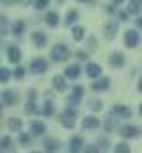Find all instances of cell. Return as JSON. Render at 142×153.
Returning <instances> with one entry per match:
<instances>
[{"instance_id":"8d00e7d4","label":"cell","mask_w":142,"mask_h":153,"mask_svg":"<svg viewBox=\"0 0 142 153\" xmlns=\"http://www.w3.org/2000/svg\"><path fill=\"white\" fill-rule=\"evenodd\" d=\"M84 153H100V148L94 146V144H89V146L84 148Z\"/></svg>"},{"instance_id":"8fae6325","label":"cell","mask_w":142,"mask_h":153,"mask_svg":"<svg viewBox=\"0 0 142 153\" xmlns=\"http://www.w3.org/2000/svg\"><path fill=\"white\" fill-rule=\"evenodd\" d=\"M100 125H101V121H100L96 116H87V117H84V121H82V126H84L85 130H96Z\"/></svg>"},{"instance_id":"d4e9b609","label":"cell","mask_w":142,"mask_h":153,"mask_svg":"<svg viewBox=\"0 0 142 153\" xmlns=\"http://www.w3.org/2000/svg\"><path fill=\"white\" fill-rule=\"evenodd\" d=\"M115 125H117V119H115V116L114 114H110V116H106V119H105V130L106 132H112L114 128H115Z\"/></svg>"},{"instance_id":"44dd1931","label":"cell","mask_w":142,"mask_h":153,"mask_svg":"<svg viewBox=\"0 0 142 153\" xmlns=\"http://www.w3.org/2000/svg\"><path fill=\"white\" fill-rule=\"evenodd\" d=\"M44 148H46V153H57L61 148V143L57 139H44Z\"/></svg>"},{"instance_id":"f546056e","label":"cell","mask_w":142,"mask_h":153,"mask_svg":"<svg viewBox=\"0 0 142 153\" xmlns=\"http://www.w3.org/2000/svg\"><path fill=\"white\" fill-rule=\"evenodd\" d=\"M11 78V71L9 68H0V84H5Z\"/></svg>"},{"instance_id":"ee69618b","label":"cell","mask_w":142,"mask_h":153,"mask_svg":"<svg viewBox=\"0 0 142 153\" xmlns=\"http://www.w3.org/2000/svg\"><path fill=\"white\" fill-rule=\"evenodd\" d=\"M137 87H139V91L142 93V76L139 78V84H137Z\"/></svg>"},{"instance_id":"f35d334b","label":"cell","mask_w":142,"mask_h":153,"mask_svg":"<svg viewBox=\"0 0 142 153\" xmlns=\"http://www.w3.org/2000/svg\"><path fill=\"white\" fill-rule=\"evenodd\" d=\"M119 20L128 22V11H121V13H119Z\"/></svg>"},{"instance_id":"d590c367","label":"cell","mask_w":142,"mask_h":153,"mask_svg":"<svg viewBox=\"0 0 142 153\" xmlns=\"http://www.w3.org/2000/svg\"><path fill=\"white\" fill-rule=\"evenodd\" d=\"M13 75H14V78H23V76H25V68L18 66V68L14 70V73H13Z\"/></svg>"},{"instance_id":"1f68e13d","label":"cell","mask_w":142,"mask_h":153,"mask_svg":"<svg viewBox=\"0 0 142 153\" xmlns=\"http://www.w3.org/2000/svg\"><path fill=\"white\" fill-rule=\"evenodd\" d=\"M53 111H55V109H53V103H52V102H46V103H44V107H43V114L48 117V116L53 114Z\"/></svg>"},{"instance_id":"e575fe53","label":"cell","mask_w":142,"mask_h":153,"mask_svg":"<svg viewBox=\"0 0 142 153\" xmlns=\"http://www.w3.org/2000/svg\"><path fill=\"white\" fill-rule=\"evenodd\" d=\"M25 112H27V114H34V112H37V107H36L34 102H29V103H27V107H25Z\"/></svg>"},{"instance_id":"e0dca14e","label":"cell","mask_w":142,"mask_h":153,"mask_svg":"<svg viewBox=\"0 0 142 153\" xmlns=\"http://www.w3.org/2000/svg\"><path fill=\"white\" fill-rule=\"evenodd\" d=\"M112 114L117 116V117H124V119H128V117H132V111H130L126 105H114Z\"/></svg>"},{"instance_id":"277c9868","label":"cell","mask_w":142,"mask_h":153,"mask_svg":"<svg viewBox=\"0 0 142 153\" xmlns=\"http://www.w3.org/2000/svg\"><path fill=\"white\" fill-rule=\"evenodd\" d=\"M139 43H141V36H139V32L135 29H130V30L124 32V45L128 48H135Z\"/></svg>"},{"instance_id":"7402d4cb","label":"cell","mask_w":142,"mask_h":153,"mask_svg":"<svg viewBox=\"0 0 142 153\" xmlns=\"http://www.w3.org/2000/svg\"><path fill=\"white\" fill-rule=\"evenodd\" d=\"M46 23L50 25V27H57L59 25V13H55V11H50V13H46Z\"/></svg>"},{"instance_id":"d6986e66","label":"cell","mask_w":142,"mask_h":153,"mask_svg":"<svg viewBox=\"0 0 142 153\" xmlns=\"http://www.w3.org/2000/svg\"><path fill=\"white\" fill-rule=\"evenodd\" d=\"M87 75L91 76V78H100L101 76V66L100 64H96V62H89L87 64Z\"/></svg>"},{"instance_id":"f1b7e54d","label":"cell","mask_w":142,"mask_h":153,"mask_svg":"<svg viewBox=\"0 0 142 153\" xmlns=\"http://www.w3.org/2000/svg\"><path fill=\"white\" fill-rule=\"evenodd\" d=\"M23 30H25V23H23V22H16V23L13 25V34H14V36H21Z\"/></svg>"},{"instance_id":"ac0fdd59","label":"cell","mask_w":142,"mask_h":153,"mask_svg":"<svg viewBox=\"0 0 142 153\" xmlns=\"http://www.w3.org/2000/svg\"><path fill=\"white\" fill-rule=\"evenodd\" d=\"M84 150V139L82 137H73L70 141V153H80Z\"/></svg>"},{"instance_id":"83f0119b","label":"cell","mask_w":142,"mask_h":153,"mask_svg":"<svg viewBox=\"0 0 142 153\" xmlns=\"http://www.w3.org/2000/svg\"><path fill=\"white\" fill-rule=\"evenodd\" d=\"M89 109L94 111V112H100V111L103 109V102H101V100H94V98H91V100H89Z\"/></svg>"},{"instance_id":"8992f818","label":"cell","mask_w":142,"mask_h":153,"mask_svg":"<svg viewBox=\"0 0 142 153\" xmlns=\"http://www.w3.org/2000/svg\"><path fill=\"white\" fill-rule=\"evenodd\" d=\"M2 102H4L5 105H9V107H14V105L18 103V93H16L14 89H5V91H2Z\"/></svg>"},{"instance_id":"2e32d148","label":"cell","mask_w":142,"mask_h":153,"mask_svg":"<svg viewBox=\"0 0 142 153\" xmlns=\"http://www.w3.org/2000/svg\"><path fill=\"white\" fill-rule=\"evenodd\" d=\"M46 41H48V38H46V34H44V32H41V30H36V32H32V43H34L37 48L46 46Z\"/></svg>"},{"instance_id":"7a4b0ae2","label":"cell","mask_w":142,"mask_h":153,"mask_svg":"<svg viewBox=\"0 0 142 153\" xmlns=\"http://www.w3.org/2000/svg\"><path fill=\"white\" fill-rule=\"evenodd\" d=\"M50 57H52V61H55V62H62V61H66V59L70 57V48H68L66 45H62V43H57L55 46H52Z\"/></svg>"},{"instance_id":"4316f807","label":"cell","mask_w":142,"mask_h":153,"mask_svg":"<svg viewBox=\"0 0 142 153\" xmlns=\"http://www.w3.org/2000/svg\"><path fill=\"white\" fill-rule=\"evenodd\" d=\"M141 9H142V0H130L128 13H133V14H137Z\"/></svg>"},{"instance_id":"484cf974","label":"cell","mask_w":142,"mask_h":153,"mask_svg":"<svg viewBox=\"0 0 142 153\" xmlns=\"http://www.w3.org/2000/svg\"><path fill=\"white\" fill-rule=\"evenodd\" d=\"M76 20H78V13L75 9H71V11H68V14L64 18V25H73Z\"/></svg>"},{"instance_id":"74e56055","label":"cell","mask_w":142,"mask_h":153,"mask_svg":"<svg viewBox=\"0 0 142 153\" xmlns=\"http://www.w3.org/2000/svg\"><path fill=\"white\" fill-rule=\"evenodd\" d=\"M20 143L21 144H30V135L29 134H20Z\"/></svg>"},{"instance_id":"7dc6e473","label":"cell","mask_w":142,"mask_h":153,"mask_svg":"<svg viewBox=\"0 0 142 153\" xmlns=\"http://www.w3.org/2000/svg\"><path fill=\"white\" fill-rule=\"evenodd\" d=\"M80 2H91V0H80Z\"/></svg>"},{"instance_id":"681fc988","label":"cell","mask_w":142,"mask_h":153,"mask_svg":"<svg viewBox=\"0 0 142 153\" xmlns=\"http://www.w3.org/2000/svg\"><path fill=\"white\" fill-rule=\"evenodd\" d=\"M32 153H43V152H32Z\"/></svg>"},{"instance_id":"ffe728a7","label":"cell","mask_w":142,"mask_h":153,"mask_svg":"<svg viewBox=\"0 0 142 153\" xmlns=\"http://www.w3.org/2000/svg\"><path fill=\"white\" fill-rule=\"evenodd\" d=\"M80 73H82V70H80V66H78V64L68 66V68H66V71H64L66 78H70V80H76V78L80 76Z\"/></svg>"},{"instance_id":"ba28073f","label":"cell","mask_w":142,"mask_h":153,"mask_svg":"<svg viewBox=\"0 0 142 153\" xmlns=\"http://www.w3.org/2000/svg\"><path fill=\"white\" fill-rule=\"evenodd\" d=\"M91 87H92V91H105V89L110 87V78L108 76H100V78L92 80Z\"/></svg>"},{"instance_id":"9c48e42d","label":"cell","mask_w":142,"mask_h":153,"mask_svg":"<svg viewBox=\"0 0 142 153\" xmlns=\"http://www.w3.org/2000/svg\"><path fill=\"white\" fill-rule=\"evenodd\" d=\"M108 62H110L114 68H121V66H124V62H126V57L123 55V52H114V53H110V57H108Z\"/></svg>"},{"instance_id":"3957f363","label":"cell","mask_w":142,"mask_h":153,"mask_svg":"<svg viewBox=\"0 0 142 153\" xmlns=\"http://www.w3.org/2000/svg\"><path fill=\"white\" fill-rule=\"evenodd\" d=\"M119 135L124 139H135L141 135V126H133V125H123L119 128Z\"/></svg>"},{"instance_id":"60d3db41","label":"cell","mask_w":142,"mask_h":153,"mask_svg":"<svg viewBox=\"0 0 142 153\" xmlns=\"http://www.w3.org/2000/svg\"><path fill=\"white\" fill-rule=\"evenodd\" d=\"M0 27H2V32H5V18L0 14Z\"/></svg>"},{"instance_id":"4fadbf2b","label":"cell","mask_w":142,"mask_h":153,"mask_svg":"<svg viewBox=\"0 0 142 153\" xmlns=\"http://www.w3.org/2000/svg\"><path fill=\"white\" fill-rule=\"evenodd\" d=\"M53 87L59 93H66L68 91V80H66V76H62V75L53 76Z\"/></svg>"},{"instance_id":"c3c4849f","label":"cell","mask_w":142,"mask_h":153,"mask_svg":"<svg viewBox=\"0 0 142 153\" xmlns=\"http://www.w3.org/2000/svg\"><path fill=\"white\" fill-rule=\"evenodd\" d=\"M0 114H2V105H0Z\"/></svg>"},{"instance_id":"d6a6232c","label":"cell","mask_w":142,"mask_h":153,"mask_svg":"<svg viewBox=\"0 0 142 153\" xmlns=\"http://www.w3.org/2000/svg\"><path fill=\"white\" fill-rule=\"evenodd\" d=\"M48 4H50V0H36V2H34V7L41 11V9H44Z\"/></svg>"},{"instance_id":"f6af8a7d","label":"cell","mask_w":142,"mask_h":153,"mask_svg":"<svg viewBox=\"0 0 142 153\" xmlns=\"http://www.w3.org/2000/svg\"><path fill=\"white\" fill-rule=\"evenodd\" d=\"M123 2H124V0H112V4H115V5H121Z\"/></svg>"},{"instance_id":"52a82bcc","label":"cell","mask_w":142,"mask_h":153,"mask_svg":"<svg viewBox=\"0 0 142 153\" xmlns=\"http://www.w3.org/2000/svg\"><path fill=\"white\" fill-rule=\"evenodd\" d=\"M117 30H119V23L114 22V20H108L103 25V34H105L106 39H114L115 34H117Z\"/></svg>"},{"instance_id":"bcb514c9","label":"cell","mask_w":142,"mask_h":153,"mask_svg":"<svg viewBox=\"0 0 142 153\" xmlns=\"http://www.w3.org/2000/svg\"><path fill=\"white\" fill-rule=\"evenodd\" d=\"M139 112H141V116H142V103H141V107H139Z\"/></svg>"},{"instance_id":"7bdbcfd3","label":"cell","mask_w":142,"mask_h":153,"mask_svg":"<svg viewBox=\"0 0 142 153\" xmlns=\"http://www.w3.org/2000/svg\"><path fill=\"white\" fill-rule=\"evenodd\" d=\"M76 55H78V59H87V53L85 52H78Z\"/></svg>"},{"instance_id":"f907efd6","label":"cell","mask_w":142,"mask_h":153,"mask_svg":"<svg viewBox=\"0 0 142 153\" xmlns=\"http://www.w3.org/2000/svg\"><path fill=\"white\" fill-rule=\"evenodd\" d=\"M59 2H62V0H59Z\"/></svg>"},{"instance_id":"cb8c5ba5","label":"cell","mask_w":142,"mask_h":153,"mask_svg":"<svg viewBox=\"0 0 142 153\" xmlns=\"http://www.w3.org/2000/svg\"><path fill=\"white\" fill-rule=\"evenodd\" d=\"M7 126H9L11 132H20V130H21V119H18V117H11V119L7 121Z\"/></svg>"},{"instance_id":"30bf717a","label":"cell","mask_w":142,"mask_h":153,"mask_svg":"<svg viewBox=\"0 0 142 153\" xmlns=\"http://www.w3.org/2000/svg\"><path fill=\"white\" fill-rule=\"evenodd\" d=\"M0 152L2 153H16V148L13 144V139L9 135H5V137L0 139Z\"/></svg>"},{"instance_id":"6da1fadb","label":"cell","mask_w":142,"mask_h":153,"mask_svg":"<svg viewBox=\"0 0 142 153\" xmlns=\"http://www.w3.org/2000/svg\"><path fill=\"white\" fill-rule=\"evenodd\" d=\"M76 109L75 107H66L64 111H62V114H61V125L64 126V128H75V125H76Z\"/></svg>"},{"instance_id":"7c38bea8","label":"cell","mask_w":142,"mask_h":153,"mask_svg":"<svg viewBox=\"0 0 142 153\" xmlns=\"http://www.w3.org/2000/svg\"><path fill=\"white\" fill-rule=\"evenodd\" d=\"M30 134H32L34 137H41V135H44V134H46V126H44V123H43V121H32V123H30Z\"/></svg>"},{"instance_id":"9a60e30c","label":"cell","mask_w":142,"mask_h":153,"mask_svg":"<svg viewBox=\"0 0 142 153\" xmlns=\"http://www.w3.org/2000/svg\"><path fill=\"white\" fill-rule=\"evenodd\" d=\"M84 98V87L82 85H75L73 91H71V96H70V103L71 105H76L80 103V100Z\"/></svg>"},{"instance_id":"5b68a950","label":"cell","mask_w":142,"mask_h":153,"mask_svg":"<svg viewBox=\"0 0 142 153\" xmlns=\"http://www.w3.org/2000/svg\"><path fill=\"white\" fill-rule=\"evenodd\" d=\"M46 70H48V62H46V59H43V57H37V59H34V61L30 62V71H32L34 75H43Z\"/></svg>"},{"instance_id":"b9f144b4","label":"cell","mask_w":142,"mask_h":153,"mask_svg":"<svg viewBox=\"0 0 142 153\" xmlns=\"http://www.w3.org/2000/svg\"><path fill=\"white\" fill-rule=\"evenodd\" d=\"M135 25L142 29V16H137V20H135Z\"/></svg>"},{"instance_id":"603a6c76","label":"cell","mask_w":142,"mask_h":153,"mask_svg":"<svg viewBox=\"0 0 142 153\" xmlns=\"http://www.w3.org/2000/svg\"><path fill=\"white\" fill-rule=\"evenodd\" d=\"M71 34H73V39L75 41H82V39L85 38V29L82 25H75L73 30H71Z\"/></svg>"},{"instance_id":"5bb4252c","label":"cell","mask_w":142,"mask_h":153,"mask_svg":"<svg viewBox=\"0 0 142 153\" xmlns=\"http://www.w3.org/2000/svg\"><path fill=\"white\" fill-rule=\"evenodd\" d=\"M7 57H9V62L18 64V62H20V59H21V52H20V48H18V46H14V45L7 46Z\"/></svg>"},{"instance_id":"ab89813d","label":"cell","mask_w":142,"mask_h":153,"mask_svg":"<svg viewBox=\"0 0 142 153\" xmlns=\"http://www.w3.org/2000/svg\"><path fill=\"white\" fill-rule=\"evenodd\" d=\"M4 5H14V4H18L20 0H0Z\"/></svg>"},{"instance_id":"4dcf8cb0","label":"cell","mask_w":142,"mask_h":153,"mask_svg":"<svg viewBox=\"0 0 142 153\" xmlns=\"http://www.w3.org/2000/svg\"><path fill=\"white\" fill-rule=\"evenodd\" d=\"M114 153H130V146L126 143H119V144H115Z\"/></svg>"},{"instance_id":"836d02e7","label":"cell","mask_w":142,"mask_h":153,"mask_svg":"<svg viewBox=\"0 0 142 153\" xmlns=\"http://www.w3.org/2000/svg\"><path fill=\"white\" fill-rule=\"evenodd\" d=\"M87 48H89V50H98V41H96V38L87 39Z\"/></svg>"}]
</instances>
